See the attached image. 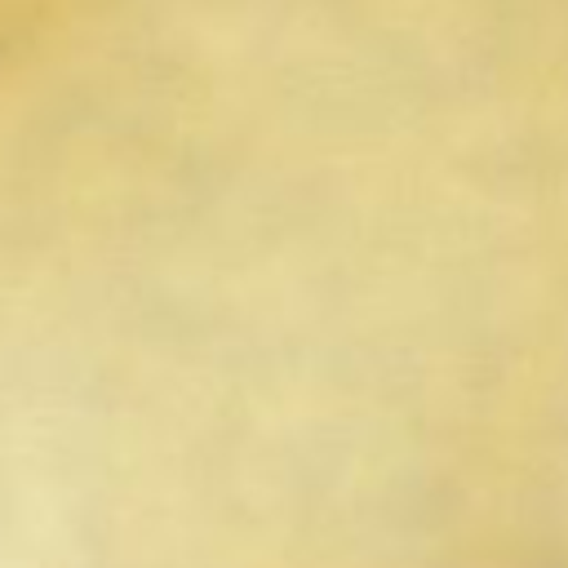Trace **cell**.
Segmentation results:
<instances>
[{
  "label": "cell",
  "mask_w": 568,
  "mask_h": 568,
  "mask_svg": "<svg viewBox=\"0 0 568 568\" xmlns=\"http://www.w3.org/2000/svg\"><path fill=\"white\" fill-rule=\"evenodd\" d=\"M22 4L27 0H0V49L9 44V27L22 18Z\"/></svg>",
  "instance_id": "obj_1"
}]
</instances>
